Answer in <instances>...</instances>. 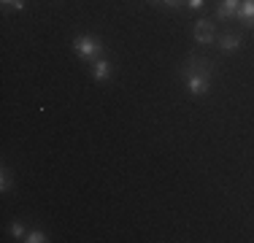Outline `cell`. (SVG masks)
<instances>
[{
  "instance_id": "obj_1",
  "label": "cell",
  "mask_w": 254,
  "mask_h": 243,
  "mask_svg": "<svg viewBox=\"0 0 254 243\" xmlns=\"http://www.w3.org/2000/svg\"><path fill=\"white\" fill-rule=\"evenodd\" d=\"M73 49H76L78 57H98L103 46H100L98 38H92V35H78L73 41Z\"/></svg>"
},
{
  "instance_id": "obj_2",
  "label": "cell",
  "mask_w": 254,
  "mask_h": 243,
  "mask_svg": "<svg viewBox=\"0 0 254 243\" xmlns=\"http://www.w3.org/2000/svg\"><path fill=\"white\" fill-rule=\"evenodd\" d=\"M211 87V78L208 73L200 70V73H192L190 78H187V89H190V95H205Z\"/></svg>"
},
{
  "instance_id": "obj_3",
  "label": "cell",
  "mask_w": 254,
  "mask_h": 243,
  "mask_svg": "<svg viewBox=\"0 0 254 243\" xmlns=\"http://www.w3.org/2000/svg\"><path fill=\"white\" fill-rule=\"evenodd\" d=\"M195 38L200 41V44H211V41H214V24L208 19H200L195 24Z\"/></svg>"
},
{
  "instance_id": "obj_4",
  "label": "cell",
  "mask_w": 254,
  "mask_h": 243,
  "mask_svg": "<svg viewBox=\"0 0 254 243\" xmlns=\"http://www.w3.org/2000/svg\"><path fill=\"white\" fill-rule=\"evenodd\" d=\"M235 16L246 24H254V0H244V3L238 5V11H235Z\"/></svg>"
},
{
  "instance_id": "obj_5",
  "label": "cell",
  "mask_w": 254,
  "mask_h": 243,
  "mask_svg": "<svg viewBox=\"0 0 254 243\" xmlns=\"http://www.w3.org/2000/svg\"><path fill=\"white\" fill-rule=\"evenodd\" d=\"M241 3H244V0H222V5H219V11H216V14H219L222 19H227V16H233L235 11H238Z\"/></svg>"
},
{
  "instance_id": "obj_6",
  "label": "cell",
  "mask_w": 254,
  "mask_h": 243,
  "mask_svg": "<svg viewBox=\"0 0 254 243\" xmlns=\"http://www.w3.org/2000/svg\"><path fill=\"white\" fill-rule=\"evenodd\" d=\"M108 73H111V65H108L106 60H98V62H95V78H98V81H106Z\"/></svg>"
},
{
  "instance_id": "obj_7",
  "label": "cell",
  "mask_w": 254,
  "mask_h": 243,
  "mask_svg": "<svg viewBox=\"0 0 254 243\" xmlns=\"http://www.w3.org/2000/svg\"><path fill=\"white\" fill-rule=\"evenodd\" d=\"M219 46H222V52H235V49L241 46V38H238V35H225Z\"/></svg>"
},
{
  "instance_id": "obj_8",
  "label": "cell",
  "mask_w": 254,
  "mask_h": 243,
  "mask_svg": "<svg viewBox=\"0 0 254 243\" xmlns=\"http://www.w3.org/2000/svg\"><path fill=\"white\" fill-rule=\"evenodd\" d=\"M11 189V176H8V170L3 168V179H0V192H8Z\"/></svg>"
},
{
  "instance_id": "obj_9",
  "label": "cell",
  "mask_w": 254,
  "mask_h": 243,
  "mask_svg": "<svg viewBox=\"0 0 254 243\" xmlns=\"http://www.w3.org/2000/svg\"><path fill=\"white\" fill-rule=\"evenodd\" d=\"M25 241H27V243H44V241H46V235H44V233H38V230H35V233H30V235H27Z\"/></svg>"
},
{
  "instance_id": "obj_10",
  "label": "cell",
  "mask_w": 254,
  "mask_h": 243,
  "mask_svg": "<svg viewBox=\"0 0 254 243\" xmlns=\"http://www.w3.org/2000/svg\"><path fill=\"white\" fill-rule=\"evenodd\" d=\"M11 235H14V238H22V235H25V227H22V224H11Z\"/></svg>"
},
{
  "instance_id": "obj_11",
  "label": "cell",
  "mask_w": 254,
  "mask_h": 243,
  "mask_svg": "<svg viewBox=\"0 0 254 243\" xmlns=\"http://www.w3.org/2000/svg\"><path fill=\"white\" fill-rule=\"evenodd\" d=\"M5 5H14V8H22V5H25V0H3Z\"/></svg>"
},
{
  "instance_id": "obj_12",
  "label": "cell",
  "mask_w": 254,
  "mask_h": 243,
  "mask_svg": "<svg viewBox=\"0 0 254 243\" xmlns=\"http://www.w3.org/2000/svg\"><path fill=\"white\" fill-rule=\"evenodd\" d=\"M187 3H190V8H203L205 0H187Z\"/></svg>"
},
{
  "instance_id": "obj_13",
  "label": "cell",
  "mask_w": 254,
  "mask_h": 243,
  "mask_svg": "<svg viewBox=\"0 0 254 243\" xmlns=\"http://www.w3.org/2000/svg\"><path fill=\"white\" fill-rule=\"evenodd\" d=\"M162 3H168V5H171V8H179V5L184 3V0H162Z\"/></svg>"
}]
</instances>
